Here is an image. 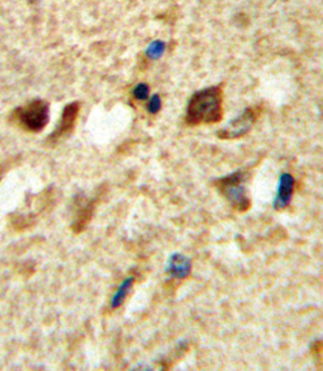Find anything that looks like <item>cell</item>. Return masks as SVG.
I'll use <instances>...</instances> for the list:
<instances>
[{"mask_svg": "<svg viewBox=\"0 0 323 371\" xmlns=\"http://www.w3.org/2000/svg\"><path fill=\"white\" fill-rule=\"evenodd\" d=\"M149 93H150V89L147 86V84L141 82L139 85H136V88L133 89V97L137 99V101H145L149 98Z\"/></svg>", "mask_w": 323, "mask_h": 371, "instance_id": "30bf717a", "label": "cell"}, {"mask_svg": "<svg viewBox=\"0 0 323 371\" xmlns=\"http://www.w3.org/2000/svg\"><path fill=\"white\" fill-rule=\"evenodd\" d=\"M295 192V179L291 173L285 172L280 175L276 196L272 202V207L275 210H285L289 206L292 196Z\"/></svg>", "mask_w": 323, "mask_h": 371, "instance_id": "5b68a950", "label": "cell"}, {"mask_svg": "<svg viewBox=\"0 0 323 371\" xmlns=\"http://www.w3.org/2000/svg\"><path fill=\"white\" fill-rule=\"evenodd\" d=\"M223 119V89L222 86H210L198 90L191 97L185 123L189 127L218 124Z\"/></svg>", "mask_w": 323, "mask_h": 371, "instance_id": "6da1fadb", "label": "cell"}, {"mask_svg": "<svg viewBox=\"0 0 323 371\" xmlns=\"http://www.w3.org/2000/svg\"><path fill=\"white\" fill-rule=\"evenodd\" d=\"M78 112H80V105H78L77 102L67 105L63 114H62L60 123L58 124L56 131L52 133L50 140H59V138H63V137H68L75 128V124H76V120L78 118Z\"/></svg>", "mask_w": 323, "mask_h": 371, "instance_id": "8992f818", "label": "cell"}, {"mask_svg": "<svg viewBox=\"0 0 323 371\" xmlns=\"http://www.w3.org/2000/svg\"><path fill=\"white\" fill-rule=\"evenodd\" d=\"M246 173L243 171H236L215 180L220 194L230 202L236 212H248L252 206V201L246 194Z\"/></svg>", "mask_w": 323, "mask_h": 371, "instance_id": "7a4b0ae2", "label": "cell"}, {"mask_svg": "<svg viewBox=\"0 0 323 371\" xmlns=\"http://www.w3.org/2000/svg\"><path fill=\"white\" fill-rule=\"evenodd\" d=\"M259 107H248L239 116H236L227 127L217 133L222 140H237L250 132L259 116Z\"/></svg>", "mask_w": 323, "mask_h": 371, "instance_id": "277c9868", "label": "cell"}, {"mask_svg": "<svg viewBox=\"0 0 323 371\" xmlns=\"http://www.w3.org/2000/svg\"><path fill=\"white\" fill-rule=\"evenodd\" d=\"M166 50V43L163 40H154L146 50V55L149 59L152 60H156L159 59Z\"/></svg>", "mask_w": 323, "mask_h": 371, "instance_id": "9c48e42d", "label": "cell"}, {"mask_svg": "<svg viewBox=\"0 0 323 371\" xmlns=\"http://www.w3.org/2000/svg\"><path fill=\"white\" fill-rule=\"evenodd\" d=\"M166 271L174 279L188 278L192 272V262L188 257L182 255L180 253H175L168 259Z\"/></svg>", "mask_w": 323, "mask_h": 371, "instance_id": "52a82bcc", "label": "cell"}, {"mask_svg": "<svg viewBox=\"0 0 323 371\" xmlns=\"http://www.w3.org/2000/svg\"><path fill=\"white\" fill-rule=\"evenodd\" d=\"M19 124L29 132L38 133L46 128L50 119V106L43 99H34L29 105L16 110Z\"/></svg>", "mask_w": 323, "mask_h": 371, "instance_id": "3957f363", "label": "cell"}, {"mask_svg": "<svg viewBox=\"0 0 323 371\" xmlns=\"http://www.w3.org/2000/svg\"><path fill=\"white\" fill-rule=\"evenodd\" d=\"M133 281H134V278L130 277V278L125 279V280L121 283V285L119 287V290H117V293L114 294V297H112V300H111V307H112V309H117L119 306L123 305V303H124V300H125L128 292L130 291V288H132V285H133Z\"/></svg>", "mask_w": 323, "mask_h": 371, "instance_id": "ba28073f", "label": "cell"}, {"mask_svg": "<svg viewBox=\"0 0 323 371\" xmlns=\"http://www.w3.org/2000/svg\"><path fill=\"white\" fill-rule=\"evenodd\" d=\"M162 108V98L159 94H154L150 99H149V103H147V111L153 115L158 114Z\"/></svg>", "mask_w": 323, "mask_h": 371, "instance_id": "8fae6325", "label": "cell"}]
</instances>
